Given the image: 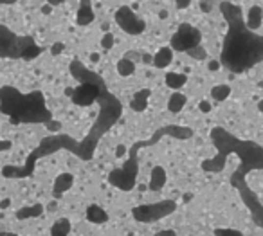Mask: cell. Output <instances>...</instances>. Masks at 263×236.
<instances>
[{"instance_id": "1", "label": "cell", "mask_w": 263, "mask_h": 236, "mask_svg": "<svg viewBox=\"0 0 263 236\" xmlns=\"http://www.w3.org/2000/svg\"><path fill=\"white\" fill-rule=\"evenodd\" d=\"M211 141H213L215 148H216V157L204 161L200 164L202 169L209 171V173H218L225 168L227 155L236 153L238 159L241 161V168L231 177V182L240 191L247 208L252 211V216L256 220V224L263 227V206L258 202V197L247 188L245 182V173L252 171V169H263V146H260L254 141L238 139V137H235L233 134H229L227 130L220 128V126L211 130Z\"/></svg>"}, {"instance_id": "2", "label": "cell", "mask_w": 263, "mask_h": 236, "mask_svg": "<svg viewBox=\"0 0 263 236\" xmlns=\"http://www.w3.org/2000/svg\"><path fill=\"white\" fill-rule=\"evenodd\" d=\"M220 11L227 24L220 65L229 69L231 72L241 74L263 62V36L245 25L243 11L238 4L229 0L220 2Z\"/></svg>"}, {"instance_id": "3", "label": "cell", "mask_w": 263, "mask_h": 236, "mask_svg": "<svg viewBox=\"0 0 263 236\" xmlns=\"http://www.w3.org/2000/svg\"><path fill=\"white\" fill-rule=\"evenodd\" d=\"M0 112L6 114L15 124H47L52 121V114L45 105V96L42 90H33L24 94L15 87L0 89Z\"/></svg>"}, {"instance_id": "4", "label": "cell", "mask_w": 263, "mask_h": 236, "mask_svg": "<svg viewBox=\"0 0 263 236\" xmlns=\"http://www.w3.org/2000/svg\"><path fill=\"white\" fill-rule=\"evenodd\" d=\"M173 137V139H190L193 137V130L188 128V126H179V124H166L163 128H159L153 132L150 139L144 141H135V144L128 150V155H126V161L121 168L114 169L108 175V182L118 188L121 191H130L134 189L135 179H137V173H139V152L143 148L153 146L157 144L163 137Z\"/></svg>"}, {"instance_id": "5", "label": "cell", "mask_w": 263, "mask_h": 236, "mask_svg": "<svg viewBox=\"0 0 263 236\" xmlns=\"http://www.w3.org/2000/svg\"><path fill=\"white\" fill-rule=\"evenodd\" d=\"M44 52L34 38L13 33L11 29L0 24V58L7 60H34Z\"/></svg>"}, {"instance_id": "6", "label": "cell", "mask_w": 263, "mask_h": 236, "mask_svg": "<svg viewBox=\"0 0 263 236\" xmlns=\"http://www.w3.org/2000/svg\"><path fill=\"white\" fill-rule=\"evenodd\" d=\"M175 209H177V202L175 200H161V202L137 206V208L132 209V216H134V220L141 222V224H153L157 220L171 214Z\"/></svg>"}, {"instance_id": "7", "label": "cell", "mask_w": 263, "mask_h": 236, "mask_svg": "<svg viewBox=\"0 0 263 236\" xmlns=\"http://www.w3.org/2000/svg\"><path fill=\"white\" fill-rule=\"evenodd\" d=\"M200 44L202 33L198 31V27L191 25V24H180L179 29L171 36L169 47L179 52H190L193 49H196V47H200Z\"/></svg>"}, {"instance_id": "8", "label": "cell", "mask_w": 263, "mask_h": 236, "mask_svg": "<svg viewBox=\"0 0 263 236\" xmlns=\"http://www.w3.org/2000/svg\"><path fill=\"white\" fill-rule=\"evenodd\" d=\"M114 20H116V24L119 25L121 31H124L126 34H132V36L146 31V22L143 18L137 17L134 13V9L128 6L119 7L118 11H116V15H114Z\"/></svg>"}, {"instance_id": "9", "label": "cell", "mask_w": 263, "mask_h": 236, "mask_svg": "<svg viewBox=\"0 0 263 236\" xmlns=\"http://www.w3.org/2000/svg\"><path fill=\"white\" fill-rule=\"evenodd\" d=\"M72 186H74L72 173H67V171H65V173H60L56 179H54V184H52V197L56 198V200L58 198H62Z\"/></svg>"}, {"instance_id": "10", "label": "cell", "mask_w": 263, "mask_h": 236, "mask_svg": "<svg viewBox=\"0 0 263 236\" xmlns=\"http://www.w3.org/2000/svg\"><path fill=\"white\" fill-rule=\"evenodd\" d=\"M94 9H92V0H79L78 15H76V24L78 25H89L94 22Z\"/></svg>"}, {"instance_id": "11", "label": "cell", "mask_w": 263, "mask_h": 236, "mask_svg": "<svg viewBox=\"0 0 263 236\" xmlns=\"http://www.w3.org/2000/svg\"><path fill=\"white\" fill-rule=\"evenodd\" d=\"M166 180H168L166 169L163 166H153L150 173V182H148L150 191H161L164 186H166Z\"/></svg>"}, {"instance_id": "12", "label": "cell", "mask_w": 263, "mask_h": 236, "mask_svg": "<svg viewBox=\"0 0 263 236\" xmlns=\"http://www.w3.org/2000/svg\"><path fill=\"white\" fill-rule=\"evenodd\" d=\"M151 90L150 89H141L134 94V97L130 99V108L134 112H144L148 108V101H150Z\"/></svg>"}, {"instance_id": "13", "label": "cell", "mask_w": 263, "mask_h": 236, "mask_svg": "<svg viewBox=\"0 0 263 236\" xmlns=\"http://www.w3.org/2000/svg\"><path fill=\"white\" fill-rule=\"evenodd\" d=\"M171 62H173V49H171V47H161V49L155 52L151 63H153L157 69H166L171 65Z\"/></svg>"}, {"instance_id": "14", "label": "cell", "mask_w": 263, "mask_h": 236, "mask_svg": "<svg viewBox=\"0 0 263 236\" xmlns=\"http://www.w3.org/2000/svg\"><path fill=\"white\" fill-rule=\"evenodd\" d=\"M85 214H87V220H89L90 224L101 225L105 224V222H108V213L101 206H97V204H90Z\"/></svg>"}, {"instance_id": "15", "label": "cell", "mask_w": 263, "mask_h": 236, "mask_svg": "<svg viewBox=\"0 0 263 236\" xmlns=\"http://www.w3.org/2000/svg\"><path fill=\"white\" fill-rule=\"evenodd\" d=\"M262 24H263V9L260 6H252L251 9H249V13H247L245 25L251 29V31L256 33L258 29L262 27Z\"/></svg>"}, {"instance_id": "16", "label": "cell", "mask_w": 263, "mask_h": 236, "mask_svg": "<svg viewBox=\"0 0 263 236\" xmlns=\"http://www.w3.org/2000/svg\"><path fill=\"white\" fill-rule=\"evenodd\" d=\"M44 206L42 204H34V206H27V208H20L15 213L18 220H29V218H38L44 214Z\"/></svg>"}, {"instance_id": "17", "label": "cell", "mask_w": 263, "mask_h": 236, "mask_svg": "<svg viewBox=\"0 0 263 236\" xmlns=\"http://www.w3.org/2000/svg\"><path fill=\"white\" fill-rule=\"evenodd\" d=\"M186 103H188V97L182 94V92H173L171 96H169V99H168V110L171 114H179V112H182L184 110V107H186Z\"/></svg>"}, {"instance_id": "18", "label": "cell", "mask_w": 263, "mask_h": 236, "mask_svg": "<svg viewBox=\"0 0 263 236\" xmlns=\"http://www.w3.org/2000/svg\"><path fill=\"white\" fill-rule=\"evenodd\" d=\"M71 229H72V225H71V220L69 218H58L52 227H50V236H69L71 235Z\"/></svg>"}, {"instance_id": "19", "label": "cell", "mask_w": 263, "mask_h": 236, "mask_svg": "<svg viewBox=\"0 0 263 236\" xmlns=\"http://www.w3.org/2000/svg\"><path fill=\"white\" fill-rule=\"evenodd\" d=\"M164 81H166V85H168L169 89L179 90L188 83V76L182 72H168L166 74V78H164Z\"/></svg>"}, {"instance_id": "20", "label": "cell", "mask_w": 263, "mask_h": 236, "mask_svg": "<svg viewBox=\"0 0 263 236\" xmlns=\"http://www.w3.org/2000/svg\"><path fill=\"white\" fill-rule=\"evenodd\" d=\"M116 69H118L119 76L128 78V76H132V74L135 72V63L130 62V60H126V58H121V60L118 62V65H116Z\"/></svg>"}, {"instance_id": "21", "label": "cell", "mask_w": 263, "mask_h": 236, "mask_svg": "<svg viewBox=\"0 0 263 236\" xmlns=\"http://www.w3.org/2000/svg\"><path fill=\"white\" fill-rule=\"evenodd\" d=\"M231 96V87L229 85H215L211 89V97L216 101H225Z\"/></svg>"}, {"instance_id": "22", "label": "cell", "mask_w": 263, "mask_h": 236, "mask_svg": "<svg viewBox=\"0 0 263 236\" xmlns=\"http://www.w3.org/2000/svg\"><path fill=\"white\" fill-rule=\"evenodd\" d=\"M114 44H116V38H114V34L108 31V33L103 34V38H101V47L105 49V51H110L114 47Z\"/></svg>"}, {"instance_id": "23", "label": "cell", "mask_w": 263, "mask_h": 236, "mask_svg": "<svg viewBox=\"0 0 263 236\" xmlns=\"http://www.w3.org/2000/svg\"><path fill=\"white\" fill-rule=\"evenodd\" d=\"M215 236H243L238 229H215Z\"/></svg>"}, {"instance_id": "24", "label": "cell", "mask_w": 263, "mask_h": 236, "mask_svg": "<svg viewBox=\"0 0 263 236\" xmlns=\"http://www.w3.org/2000/svg\"><path fill=\"white\" fill-rule=\"evenodd\" d=\"M17 0H0V6H11V4H15ZM47 4L49 6H60V4H63V0H47Z\"/></svg>"}, {"instance_id": "25", "label": "cell", "mask_w": 263, "mask_h": 236, "mask_svg": "<svg viewBox=\"0 0 263 236\" xmlns=\"http://www.w3.org/2000/svg\"><path fill=\"white\" fill-rule=\"evenodd\" d=\"M45 126H47V130H49V132H52V134H58V132L62 130V123H60V121H54V119H52V121H49Z\"/></svg>"}, {"instance_id": "26", "label": "cell", "mask_w": 263, "mask_h": 236, "mask_svg": "<svg viewBox=\"0 0 263 236\" xmlns=\"http://www.w3.org/2000/svg\"><path fill=\"white\" fill-rule=\"evenodd\" d=\"M188 54L193 56V58H196V60H204V58H206V51L202 49V45L200 47H196V49H193V51H190Z\"/></svg>"}, {"instance_id": "27", "label": "cell", "mask_w": 263, "mask_h": 236, "mask_svg": "<svg viewBox=\"0 0 263 236\" xmlns=\"http://www.w3.org/2000/svg\"><path fill=\"white\" fill-rule=\"evenodd\" d=\"M63 49H65V45L62 44V42H56V44H52V47H50V54L52 56H58V54H62Z\"/></svg>"}, {"instance_id": "28", "label": "cell", "mask_w": 263, "mask_h": 236, "mask_svg": "<svg viewBox=\"0 0 263 236\" xmlns=\"http://www.w3.org/2000/svg\"><path fill=\"white\" fill-rule=\"evenodd\" d=\"M215 2H216V0H200V9L204 13H209L211 9H213Z\"/></svg>"}, {"instance_id": "29", "label": "cell", "mask_w": 263, "mask_h": 236, "mask_svg": "<svg viewBox=\"0 0 263 236\" xmlns=\"http://www.w3.org/2000/svg\"><path fill=\"white\" fill-rule=\"evenodd\" d=\"M198 110H200L202 114H209L211 112V103L207 101V99H202V101L198 103Z\"/></svg>"}, {"instance_id": "30", "label": "cell", "mask_w": 263, "mask_h": 236, "mask_svg": "<svg viewBox=\"0 0 263 236\" xmlns=\"http://www.w3.org/2000/svg\"><path fill=\"white\" fill-rule=\"evenodd\" d=\"M126 155H128V148L124 146V144H119V146L116 148V157L123 159V157H126Z\"/></svg>"}, {"instance_id": "31", "label": "cell", "mask_w": 263, "mask_h": 236, "mask_svg": "<svg viewBox=\"0 0 263 236\" xmlns=\"http://www.w3.org/2000/svg\"><path fill=\"white\" fill-rule=\"evenodd\" d=\"M124 58H126V60H130V62L135 63V62H139V60H141V54H139V52H135V51H128Z\"/></svg>"}, {"instance_id": "32", "label": "cell", "mask_w": 263, "mask_h": 236, "mask_svg": "<svg viewBox=\"0 0 263 236\" xmlns=\"http://www.w3.org/2000/svg\"><path fill=\"white\" fill-rule=\"evenodd\" d=\"M207 67H209V71H211V72H216V71H218L222 65H220L218 60H211V62L207 63Z\"/></svg>"}, {"instance_id": "33", "label": "cell", "mask_w": 263, "mask_h": 236, "mask_svg": "<svg viewBox=\"0 0 263 236\" xmlns=\"http://www.w3.org/2000/svg\"><path fill=\"white\" fill-rule=\"evenodd\" d=\"M11 141H0V152H7V150H11Z\"/></svg>"}, {"instance_id": "34", "label": "cell", "mask_w": 263, "mask_h": 236, "mask_svg": "<svg viewBox=\"0 0 263 236\" xmlns=\"http://www.w3.org/2000/svg\"><path fill=\"white\" fill-rule=\"evenodd\" d=\"M153 236H177V233L171 229H164V231H159V233H155Z\"/></svg>"}, {"instance_id": "35", "label": "cell", "mask_w": 263, "mask_h": 236, "mask_svg": "<svg viewBox=\"0 0 263 236\" xmlns=\"http://www.w3.org/2000/svg\"><path fill=\"white\" fill-rule=\"evenodd\" d=\"M190 2L191 0H177V7H179V9H184V7L190 6Z\"/></svg>"}, {"instance_id": "36", "label": "cell", "mask_w": 263, "mask_h": 236, "mask_svg": "<svg viewBox=\"0 0 263 236\" xmlns=\"http://www.w3.org/2000/svg\"><path fill=\"white\" fill-rule=\"evenodd\" d=\"M141 62H143V63H151V62H153V56H150V54H143V56H141Z\"/></svg>"}, {"instance_id": "37", "label": "cell", "mask_w": 263, "mask_h": 236, "mask_svg": "<svg viewBox=\"0 0 263 236\" xmlns=\"http://www.w3.org/2000/svg\"><path fill=\"white\" fill-rule=\"evenodd\" d=\"M42 13H44V15H50V13H52V6H49V4H45V6L42 7Z\"/></svg>"}, {"instance_id": "38", "label": "cell", "mask_w": 263, "mask_h": 236, "mask_svg": "<svg viewBox=\"0 0 263 236\" xmlns=\"http://www.w3.org/2000/svg\"><path fill=\"white\" fill-rule=\"evenodd\" d=\"M90 62H92V63L99 62V54H97V52H92V54H90Z\"/></svg>"}, {"instance_id": "39", "label": "cell", "mask_w": 263, "mask_h": 236, "mask_svg": "<svg viewBox=\"0 0 263 236\" xmlns=\"http://www.w3.org/2000/svg\"><path fill=\"white\" fill-rule=\"evenodd\" d=\"M0 236H20V235H15V233H9V231H0Z\"/></svg>"}, {"instance_id": "40", "label": "cell", "mask_w": 263, "mask_h": 236, "mask_svg": "<svg viewBox=\"0 0 263 236\" xmlns=\"http://www.w3.org/2000/svg\"><path fill=\"white\" fill-rule=\"evenodd\" d=\"M7 206H9V200H7V198H6V200H2V202H0V208H2V209H6Z\"/></svg>"}, {"instance_id": "41", "label": "cell", "mask_w": 263, "mask_h": 236, "mask_svg": "<svg viewBox=\"0 0 263 236\" xmlns=\"http://www.w3.org/2000/svg\"><path fill=\"white\" fill-rule=\"evenodd\" d=\"M258 110L263 114V99H260V101H258Z\"/></svg>"}, {"instance_id": "42", "label": "cell", "mask_w": 263, "mask_h": 236, "mask_svg": "<svg viewBox=\"0 0 263 236\" xmlns=\"http://www.w3.org/2000/svg\"><path fill=\"white\" fill-rule=\"evenodd\" d=\"M159 17H161V18H166V17H168V13H166V11H161V15H159Z\"/></svg>"}, {"instance_id": "43", "label": "cell", "mask_w": 263, "mask_h": 236, "mask_svg": "<svg viewBox=\"0 0 263 236\" xmlns=\"http://www.w3.org/2000/svg\"><path fill=\"white\" fill-rule=\"evenodd\" d=\"M190 236H191V235H190Z\"/></svg>"}]
</instances>
